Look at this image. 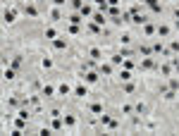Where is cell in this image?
<instances>
[{
  "instance_id": "6da1fadb",
  "label": "cell",
  "mask_w": 179,
  "mask_h": 136,
  "mask_svg": "<svg viewBox=\"0 0 179 136\" xmlns=\"http://www.w3.org/2000/svg\"><path fill=\"white\" fill-rule=\"evenodd\" d=\"M14 14H17L14 10H5V12H2V22H5V24H12V22H14Z\"/></svg>"
},
{
  "instance_id": "7a4b0ae2",
  "label": "cell",
  "mask_w": 179,
  "mask_h": 136,
  "mask_svg": "<svg viewBox=\"0 0 179 136\" xmlns=\"http://www.w3.org/2000/svg\"><path fill=\"white\" fill-rule=\"evenodd\" d=\"M131 22H134V24H139V26H143V24L148 22V17H146V14H139V12H136V14L131 17Z\"/></svg>"
},
{
  "instance_id": "3957f363",
  "label": "cell",
  "mask_w": 179,
  "mask_h": 136,
  "mask_svg": "<svg viewBox=\"0 0 179 136\" xmlns=\"http://www.w3.org/2000/svg\"><path fill=\"white\" fill-rule=\"evenodd\" d=\"M74 96H77V98H86V96H89L86 86H77V88H74Z\"/></svg>"
},
{
  "instance_id": "277c9868",
  "label": "cell",
  "mask_w": 179,
  "mask_h": 136,
  "mask_svg": "<svg viewBox=\"0 0 179 136\" xmlns=\"http://www.w3.org/2000/svg\"><path fill=\"white\" fill-rule=\"evenodd\" d=\"M84 79H86L89 84H96V81H98V74H96V72H86V74H84Z\"/></svg>"
},
{
  "instance_id": "5b68a950",
  "label": "cell",
  "mask_w": 179,
  "mask_h": 136,
  "mask_svg": "<svg viewBox=\"0 0 179 136\" xmlns=\"http://www.w3.org/2000/svg\"><path fill=\"white\" fill-rule=\"evenodd\" d=\"M53 93H55V88H53V86H43V88H41V96H46V98H50Z\"/></svg>"
},
{
  "instance_id": "8992f818",
  "label": "cell",
  "mask_w": 179,
  "mask_h": 136,
  "mask_svg": "<svg viewBox=\"0 0 179 136\" xmlns=\"http://www.w3.org/2000/svg\"><path fill=\"white\" fill-rule=\"evenodd\" d=\"M89 53H91V57H93V60H103V53H100L98 48H91Z\"/></svg>"
},
{
  "instance_id": "52a82bcc",
  "label": "cell",
  "mask_w": 179,
  "mask_h": 136,
  "mask_svg": "<svg viewBox=\"0 0 179 136\" xmlns=\"http://www.w3.org/2000/svg\"><path fill=\"white\" fill-rule=\"evenodd\" d=\"M155 31H158L160 36H167V34H170V26H167V24H160V26H158Z\"/></svg>"
},
{
  "instance_id": "ba28073f",
  "label": "cell",
  "mask_w": 179,
  "mask_h": 136,
  "mask_svg": "<svg viewBox=\"0 0 179 136\" xmlns=\"http://www.w3.org/2000/svg\"><path fill=\"white\" fill-rule=\"evenodd\" d=\"M58 93H60V96H67V93H69V84H60V86H58Z\"/></svg>"
},
{
  "instance_id": "9c48e42d",
  "label": "cell",
  "mask_w": 179,
  "mask_h": 136,
  "mask_svg": "<svg viewBox=\"0 0 179 136\" xmlns=\"http://www.w3.org/2000/svg\"><path fill=\"white\" fill-rule=\"evenodd\" d=\"M53 45H55V50H62V48H67V41L58 38V41H53Z\"/></svg>"
},
{
  "instance_id": "30bf717a",
  "label": "cell",
  "mask_w": 179,
  "mask_h": 136,
  "mask_svg": "<svg viewBox=\"0 0 179 136\" xmlns=\"http://www.w3.org/2000/svg\"><path fill=\"white\" fill-rule=\"evenodd\" d=\"M69 22H72V24H77V26H79V24H81V22H84V19H81V14H69Z\"/></svg>"
},
{
  "instance_id": "8fae6325",
  "label": "cell",
  "mask_w": 179,
  "mask_h": 136,
  "mask_svg": "<svg viewBox=\"0 0 179 136\" xmlns=\"http://www.w3.org/2000/svg\"><path fill=\"white\" fill-rule=\"evenodd\" d=\"M64 124H67V127H74V124H77L74 115H64Z\"/></svg>"
},
{
  "instance_id": "7c38bea8",
  "label": "cell",
  "mask_w": 179,
  "mask_h": 136,
  "mask_svg": "<svg viewBox=\"0 0 179 136\" xmlns=\"http://www.w3.org/2000/svg\"><path fill=\"white\" fill-rule=\"evenodd\" d=\"M119 41H122V45H129V43H131V34H122Z\"/></svg>"
},
{
  "instance_id": "4fadbf2b",
  "label": "cell",
  "mask_w": 179,
  "mask_h": 136,
  "mask_svg": "<svg viewBox=\"0 0 179 136\" xmlns=\"http://www.w3.org/2000/svg\"><path fill=\"white\" fill-rule=\"evenodd\" d=\"M93 22H96V24L100 26V24H105V17H103V14L98 12V14H93Z\"/></svg>"
},
{
  "instance_id": "5bb4252c",
  "label": "cell",
  "mask_w": 179,
  "mask_h": 136,
  "mask_svg": "<svg viewBox=\"0 0 179 136\" xmlns=\"http://www.w3.org/2000/svg\"><path fill=\"white\" fill-rule=\"evenodd\" d=\"M91 112L100 115V112H103V105H100V103H93V105H91Z\"/></svg>"
},
{
  "instance_id": "9a60e30c",
  "label": "cell",
  "mask_w": 179,
  "mask_h": 136,
  "mask_svg": "<svg viewBox=\"0 0 179 136\" xmlns=\"http://www.w3.org/2000/svg\"><path fill=\"white\" fill-rule=\"evenodd\" d=\"M24 12H27L29 17H36V7H33V5H27V7H24Z\"/></svg>"
},
{
  "instance_id": "2e32d148",
  "label": "cell",
  "mask_w": 179,
  "mask_h": 136,
  "mask_svg": "<svg viewBox=\"0 0 179 136\" xmlns=\"http://www.w3.org/2000/svg\"><path fill=\"white\" fill-rule=\"evenodd\" d=\"M2 76H5V81H10V79H14V69H5V74H2Z\"/></svg>"
},
{
  "instance_id": "e0dca14e",
  "label": "cell",
  "mask_w": 179,
  "mask_h": 136,
  "mask_svg": "<svg viewBox=\"0 0 179 136\" xmlns=\"http://www.w3.org/2000/svg\"><path fill=\"white\" fill-rule=\"evenodd\" d=\"M79 14H81V17H89V14H91V7H89V5H84V7L79 10Z\"/></svg>"
},
{
  "instance_id": "ac0fdd59",
  "label": "cell",
  "mask_w": 179,
  "mask_h": 136,
  "mask_svg": "<svg viewBox=\"0 0 179 136\" xmlns=\"http://www.w3.org/2000/svg\"><path fill=\"white\" fill-rule=\"evenodd\" d=\"M41 65H43V69H50V67H53V60H50V57H43Z\"/></svg>"
},
{
  "instance_id": "d6986e66",
  "label": "cell",
  "mask_w": 179,
  "mask_h": 136,
  "mask_svg": "<svg viewBox=\"0 0 179 136\" xmlns=\"http://www.w3.org/2000/svg\"><path fill=\"white\" fill-rule=\"evenodd\" d=\"M50 17H53L55 22H60V19H62V12H60V10H53V12H50Z\"/></svg>"
},
{
  "instance_id": "ffe728a7",
  "label": "cell",
  "mask_w": 179,
  "mask_h": 136,
  "mask_svg": "<svg viewBox=\"0 0 179 136\" xmlns=\"http://www.w3.org/2000/svg\"><path fill=\"white\" fill-rule=\"evenodd\" d=\"M100 74H112V67L110 65H100Z\"/></svg>"
},
{
  "instance_id": "44dd1931",
  "label": "cell",
  "mask_w": 179,
  "mask_h": 136,
  "mask_svg": "<svg viewBox=\"0 0 179 136\" xmlns=\"http://www.w3.org/2000/svg\"><path fill=\"white\" fill-rule=\"evenodd\" d=\"M143 31H146V34H153V31H155V26H153V24H148V22H146V24H143Z\"/></svg>"
},
{
  "instance_id": "7402d4cb",
  "label": "cell",
  "mask_w": 179,
  "mask_h": 136,
  "mask_svg": "<svg viewBox=\"0 0 179 136\" xmlns=\"http://www.w3.org/2000/svg\"><path fill=\"white\" fill-rule=\"evenodd\" d=\"M110 122H112L110 115H100V124H108V127H110Z\"/></svg>"
},
{
  "instance_id": "603a6c76",
  "label": "cell",
  "mask_w": 179,
  "mask_h": 136,
  "mask_svg": "<svg viewBox=\"0 0 179 136\" xmlns=\"http://www.w3.org/2000/svg\"><path fill=\"white\" fill-rule=\"evenodd\" d=\"M150 53H153V48H148V45H141V55H146V57H148Z\"/></svg>"
},
{
  "instance_id": "cb8c5ba5",
  "label": "cell",
  "mask_w": 179,
  "mask_h": 136,
  "mask_svg": "<svg viewBox=\"0 0 179 136\" xmlns=\"http://www.w3.org/2000/svg\"><path fill=\"white\" fill-rule=\"evenodd\" d=\"M122 57H124L122 53H119V55H112V65H122Z\"/></svg>"
},
{
  "instance_id": "d4e9b609",
  "label": "cell",
  "mask_w": 179,
  "mask_h": 136,
  "mask_svg": "<svg viewBox=\"0 0 179 136\" xmlns=\"http://www.w3.org/2000/svg\"><path fill=\"white\" fill-rule=\"evenodd\" d=\"M53 129H62V122H60V117H53Z\"/></svg>"
},
{
  "instance_id": "484cf974",
  "label": "cell",
  "mask_w": 179,
  "mask_h": 136,
  "mask_svg": "<svg viewBox=\"0 0 179 136\" xmlns=\"http://www.w3.org/2000/svg\"><path fill=\"white\" fill-rule=\"evenodd\" d=\"M119 79H122V81H129L131 74H129V72H119Z\"/></svg>"
},
{
  "instance_id": "4316f807",
  "label": "cell",
  "mask_w": 179,
  "mask_h": 136,
  "mask_svg": "<svg viewBox=\"0 0 179 136\" xmlns=\"http://www.w3.org/2000/svg\"><path fill=\"white\" fill-rule=\"evenodd\" d=\"M72 7H74V10H81L84 2H81V0H72Z\"/></svg>"
},
{
  "instance_id": "83f0119b",
  "label": "cell",
  "mask_w": 179,
  "mask_h": 136,
  "mask_svg": "<svg viewBox=\"0 0 179 136\" xmlns=\"http://www.w3.org/2000/svg\"><path fill=\"white\" fill-rule=\"evenodd\" d=\"M153 67V60H150V57H146V60H143V69H150Z\"/></svg>"
},
{
  "instance_id": "f1b7e54d",
  "label": "cell",
  "mask_w": 179,
  "mask_h": 136,
  "mask_svg": "<svg viewBox=\"0 0 179 136\" xmlns=\"http://www.w3.org/2000/svg\"><path fill=\"white\" fill-rule=\"evenodd\" d=\"M170 88H172V91H177V88H179V81H177V79H172V81H170Z\"/></svg>"
},
{
  "instance_id": "f546056e",
  "label": "cell",
  "mask_w": 179,
  "mask_h": 136,
  "mask_svg": "<svg viewBox=\"0 0 179 136\" xmlns=\"http://www.w3.org/2000/svg\"><path fill=\"white\" fill-rule=\"evenodd\" d=\"M46 38H55V29H46Z\"/></svg>"
},
{
  "instance_id": "4dcf8cb0",
  "label": "cell",
  "mask_w": 179,
  "mask_h": 136,
  "mask_svg": "<svg viewBox=\"0 0 179 136\" xmlns=\"http://www.w3.org/2000/svg\"><path fill=\"white\" fill-rule=\"evenodd\" d=\"M38 134H41V136H50V129H48V127H43V129H38Z\"/></svg>"
},
{
  "instance_id": "1f68e13d",
  "label": "cell",
  "mask_w": 179,
  "mask_h": 136,
  "mask_svg": "<svg viewBox=\"0 0 179 136\" xmlns=\"http://www.w3.org/2000/svg\"><path fill=\"white\" fill-rule=\"evenodd\" d=\"M143 110H146V105H143V103H139V105H136V112H139V115H143Z\"/></svg>"
},
{
  "instance_id": "d6a6232c",
  "label": "cell",
  "mask_w": 179,
  "mask_h": 136,
  "mask_svg": "<svg viewBox=\"0 0 179 136\" xmlns=\"http://www.w3.org/2000/svg\"><path fill=\"white\" fill-rule=\"evenodd\" d=\"M172 53H179V43H177V41L172 43Z\"/></svg>"
},
{
  "instance_id": "836d02e7",
  "label": "cell",
  "mask_w": 179,
  "mask_h": 136,
  "mask_svg": "<svg viewBox=\"0 0 179 136\" xmlns=\"http://www.w3.org/2000/svg\"><path fill=\"white\" fill-rule=\"evenodd\" d=\"M53 2H55V5H58V7H60V5H64L67 0H53Z\"/></svg>"
},
{
  "instance_id": "e575fe53",
  "label": "cell",
  "mask_w": 179,
  "mask_h": 136,
  "mask_svg": "<svg viewBox=\"0 0 179 136\" xmlns=\"http://www.w3.org/2000/svg\"><path fill=\"white\" fill-rule=\"evenodd\" d=\"M174 22H179V7L174 10Z\"/></svg>"
},
{
  "instance_id": "d590c367",
  "label": "cell",
  "mask_w": 179,
  "mask_h": 136,
  "mask_svg": "<svg viewBox=\"0 0 179 136\" xmlns=\"http://www.w3.org/2000/svg\"><path fill=\"white\" fill-rule=\"evenodd\" d=\"M143 2H146V5H155V0H143Z\"/></svg>"
},
{
  "instance_id": "8d00e7d4",
  "label": "cell",
  "mask_w": 179,
  "mask_h": 136,
  "mask_svg": "<svg viewBox=\"0 0 179 136\" xmlns=\"http://www.w3.org/2000/svg\"><path fill=\"white\" fill-rule=\"evenodd\" d=\"M108 2H110V5H117V2H119V0H108Z\"/></svg>"
}]
</instances>
